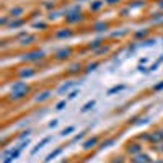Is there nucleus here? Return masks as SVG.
<instances>
[{"label": "nucleus", "mask_w": 163, "mask_h": 163, "mask_svg": "<svg viewBox=\"0 0 163 163\" xmlns=\"http://www.w3.org/2000/svg\"><path fill=\"white\" fill-rule=\"evenodd\" d=\"M28 91H30V86H28L26 83H23V82H18V83H15V85L11 86L10 98H11V100H20V98H25L26 95H28Z\"/></svg>", "instance_id": "obj_1"}, {"label": "nucleus", "mask_w": 163, "mask_h": 163, "mask_svg": "<svg viewBox=\"0 0 163 163\" xmlns=\"http://www.w3.org/2000/svg\"><path fill=\"white\" fill-rule=\"evenodd\" d=\"M20 153H21V149H20V147H15V149H11V150H8V152H5V153H3V163L15 161L20 157Z\"/></svg>", "instance_id": "obj_2"}, {"label": "nucleus", "mask_w": 163, "mask_h": 163, "mask_svg": "<svg viewBox=\"0 0 163 163\" xmlns=\"http://www.w3.org/2000/svg\"><path fill=\"white\" fill-rule=\"evenodd\" d=\"M42 57H44V52H42V51H36V52L26 54V55H25V61H28V62H34V61H39V59H42Z\"/></svg>", "instance_id": "obj_3"}, {"label": "nucleus", "mask_w": 163, "mask_h": 163, "mask_svg": "<svg viewBox=\"0 0 163 163\" xmlns=\"http://www.w3.org/2000/svg\"><path fill=\"white\" fill-rule=\"evenodd\" d=\"M51 139H52V137H46V139H42V140H41V142H38V145H36V147H34V149H33V150H31V155H34V153H38V150H41V149H42V147H44L46 144H49V142H51Z\"/></svg>", "instance_id": "obj_4"}, {"label": "nucleus", "mask_w": 163, "mask_h": 163, "mask_svg": "<svg viewBox=\"0 0 163 163\" xmlns=\"http://www.w3.org/2000/svg\"><path fill=\"white\" fill-rule=\"evenodd\" d=\"M98 142H100V139H98V137H93V139H90V140H86L85 144H83V149H85V150H90V149H93V147L96 145Z\"/></svg>", "instance_id": "obj_5"}, {"label": "nucleus", "mask_w": 163, "mask_h": 163, "mask_svg": "<svg viewBox=\"0 0 163 163\" xmlns=\"http://www.w3.org/2000/svg\"><path fill=\"white\" fill-rule=\"evenodd\" d=\"M75 85L74 82H69V83H64L62 86H59V90H57V93L59 95H64V93H67V91H69L70 88H72V86Z\"/></svg>", "instance_id": "obj_6"}, {"label": "nucleus", "mask_w": 163, "mask_h": 163, "mask_svg": "<svg viewBox=\"0 0 163 163\" xmlns=\"http://www.w3.org/2000/svg\"><path fill=\"white\" fill-rule=\"evenodd\" d=\"M134 163H150V158L144 153H139L136 158H134Z\"/></svg>", "instance_id": "obj_7"}, {"label": "nucleus", "mask_w": 163, "mask_h": 163, "mask_svg": "<svg viewBox=\"0 0 163 163\" xmlns=\"http://www.w3.org/2000/svg\"><path fill=\"white\" fill-rule=\"evenodd\" d=\"M49 98H51V91H42L41 95H38V96H36V103H42V101L49 100Z\"/></svg>", "instance_id": "obj_8"}, {"label": "nucleus", "mask_w": 163, "mask_h": 163, "mask_svg": "<svg viewBox=\"0 0 163 163\" xmlns=\"http://www.w3.org/2000/svg\"><path fill=\"white\" fill-rule=\"evenodd\" d=\"M124 88H126V85H116V86H113V88H109V90H108V93H106V95H108V96H111V95L118 93V91H122Z\"/></svg>", "instance_id": "obj_9"}, {"label": "nucleus", "mask_w": 163, "mask_h": 163, "mask_svg": "<svg viewBox=\"0 0 163 163\" xmlns=\"http://www.w3.org/2000/svg\"><path fill=\"white\" fill-rule=\"evenodd\" d=\"M103 5H105V2H101V0H96V2H93V5H90V10H93V11H98V10H100Z\"/></svg>", "instance_id": "obj_10"}, {"label": "nucleus", "mask_w": 163, "mask_h": 163, "mask_svg": "<svg viewBox=\"0 0 163 163\" xmlns=\"http://www.w3.org/2000/svg\"><path fill=\"white\" fill-rule=\"evenodd\" d=\"M62 153V149H57V150H54L52 153H49L47 155V158H46V161H52L55 157H57V155H61Z\"/></svg>", "instance_id": "obj_11"}, {"label": "nucleus", "mask_w": 163, "mask_h": 163, "mask_svg": "<svg viewBox=\"0 0 163 163\" xmlns=\"http://www.w3.org/2000/svg\"><path fill=\"white\" fill-rule=\"evenodd\" d=\"M69 55H70V49H62V51H59V52H57L59 59H67Z\"/></svg>", "instance_id": "obj_12"}, {"label": "nucleus", "mask_w": 163, "mask_h": 163, "mask_svg": "<svg viewBox=\"0 0 163 163\" xmlns=\"http://www.w3.org/2000/svg\"><path fill=\"white\" fill-rule=\"evenodd\" d=\"M69 36H72V31H70V30L59 31V33H57V38H69Z\"/></svg>", "instance_id": "obj_13"}, {"label": "nucleus", "mask_w": 163, "mask_h": 163, "mask_svg": "<svg viewBox=\"0 0 163 163\" xmlns=\"http://www.w3.org/2000/svg\"><path fill=\"white\" fill-rule=\"evenodd\" d=\"M93 106H95V101H88V103H86V105L82 108V113H86V111H90Z\"/></svg>", "instance_id": "obj_14"}, {"label": "nucleus", "mask_w": 163, "mask_h": 163, "mask_svg": "<svg viewBox=\"0 0 163 163\" xmlns=\"http://www.w3.org/2000/svg\"><path fill=\"white\" fill-rule=\"evenodd\" d=\"M95 30L96 31H105V30H108V25H106V23H98V25H95Z\"/></svg>", "instance_id": "obj_15"}, {"label": "nucleus", "mask_w": 163, "mask_h": 163, "mask_svg": "<svg viewBox=\"0 0 163 163\" xmlns=\"http://www.w3.org/2000/svg\"><path fill=\"white\" fill-rule=\"evenodd\" d=\"M33 41H34L33 36H28V38H25V39H21V46H28V44H31Z\"/></svg>", "instance_id": "obj_16"}, {"label": "nucleus", "mask_w": 163, "mask_h": 163, "mask_svg": "<svg viewBox=\"0 0 163 163\" xmlns=\"http://www.w3.org/2000/svg\"><path fill=\"white\" fill-rule=\"evenodd\" d=\"M74 130H75V127H74V126H70V127H67V129H64V130H62V132H61V136L65 137V136H69L70 132H74Z\"/></svg>", "instance_id": "obj_17"}, {"label": "nucleus", "mask_w": 163, "mask_h": 163, "mask_svg": "<svg viewBox=\"0 0 163 163\" xmlns=\"http://www.w3.org/2000/svg\"><path fill=\"white\" fill-rule=\"evenodd\" d=\"M21 13H23V8H13V10H11V17H13V18H18Z\"/></svg>", "instance_id": "obj_18"}, {"label": "nucleus", "mask_w": 163, "mask_h": 163, "mask_svg": "<svg viewBox=\"0 0 163 163\" xmlns=\"http://www.w3.org/2000/svg\"><path fill=\"white\" fill-rule=\"evenodd\" d=\"M21 77H33L34 75V70H21Z\"/></svg>", "instance_id": "obj_19"}, {"label": "nucleus", "mask_w": 163, "mask_h": 163, "mask_svg": "<svg viewBox=\"0 0 163 163\" xmlns=\"http://www.w3.org/2000/svg\"><path fill=\"white\" fill-rule=\"evenodd\" d=\"M163 139V132H155L152 136V140H161Z\"/></svg>", "instance_id": "obj_20"}, {"label": "nucleus", "mask_w": 163, "mask_h": 163, "mask_svg": "<svg viewBox=\"0 0 163 163\" xmlns=\"http://www.w3.org/2000/svg\"><path fill=\"white\" fill-rule=\"evenodd\" d=\"M67 106V101H61V103H57V106H55V109L57 111H62L64 108Z\"/></svg>", "instance_id": "obj_21"}, {"label": "nucleus", "mask_w": 163, "mask_h": 163, "mask_svg": "<svg viewBox=\"0 0 163 163\" xmlns=\"http://www.w3.org/2000/svg\"><path fill=\"white\" fill-rule=\"evenodd\" d=\"M127 150H129V152H140V147H139V145H129V149H127Z\"/></svg>", "instance_id": "obj_22"}, {"label": "nucleus", "mask_w": 163, "mask_h": 163, "mask_svg": "<svg viewBox=\"0 0 163 163\" xmlns=\"http://www.w3.org/2000/svg\"><path fill=\"white\" fill-rule=\"evenodd\" d=\"M161 61H163V55H161V57H160V61H158V62H155V64H153V65H152V69H150V70H157V69H158V67H160V64H161Z\"/></svg>", "instance_id": "obj_23"}, {"label": "nucleus", "mask_w": 163, "mask_h": 163, "mask_svg": "<svg viewBox=\"0 0 163 163\" xmlns=\"http://www.w3.org/2000/svg\"><path fill=\"white\" fill-rule=\"evenodd\" d=\"M77 95H78V91H77V90H74V91H70V93H69V100H74V98H75V96H77Z\"/></svg>", "instance_id": "obj_24"}, {"label": "nucleus", "mask_w": 163, "mask_h": 163, "mask_svg": "<svg viewBox=\"0 0 163 163\" xmlns=\"http://www.w3.org/2000/svg\"><path fill=\"white\" fill-rule=\"evenodd\" d=\"M96 67H98V64H96V62H95V64H90V65H88V72H91V70H95Z\"/></svg>", "instance_id": "obj_25"}, {"label": "nucleus", "mask_w": 163, "mask_h": 163, "mask_svg": "<svg viewBox=\"0 0 163 163\" xmlns=\"http://www.w3.org/2000/svg\"><path fill=\"white\" fill-rule=\"evenodd\" d=\"M113 142H114V140H108V142H105V144L101 145V149H106V147H108V145H111Z\"/></svg>", "instance_id": "obj_26"}, {"label": "nucleus", "mask_w": 163, "mask_h": 163, "mask_svg": "<svg viewBox=\"0 0 163 163\" xmlns=\"http://www.w3.org/2000/svg\"><path fill=\"white\" fill-rule=\"evenodd\" d=\"M57 124H59V121H57V119H54L52 122H49V127H55Z\"/></svg>", "instance_id": "obj_27"}, {"label": "nucleus", "mask_w": 163, "mask_h": 163, "mask_svg": "<svg viewBox=\"0 0 163 163\" xmlns=\"http://www.w3.org/2000/svg\"><path fill=\"white\" fill-rule=\"evenodd\" d=\"M160 90H163V82L160 85H155V91H160Z\"/></svg>", "instance_id": "obj_28"}, {"label": "nucleus", "mask_w": 163, "mask_h": 163, "mask_svg": "<svg viewBox=\"0 0 163 163\" xmlns=\"http://www.w3.org/2000/svg\"><path fill=\"white\" fill-rule=\"evenodd\" d=\"M83 136H85V132H82V134H78V136H77V137H75V139H74V140H75V142H77V140H80V139H82Z\"/></svg>", "instance_id": "obj_29"}, {"label": "nucleus", "mask_w": 163, "mask_h": 163, "mask_svg": "<svg viewBox=\"0 0 163 163\" xmlns=\"http://www.w3.org/2000/svg\"><path fill=\"white\" fill-rule=\"evenodd\" d=\"M101 44V41H95V44H90V47H96V46H100Z\"/></svg>", "instance_id": "obj_30"}, {"label": "nucleus", "mask_w": 163, "mask_h": 163, "mask_svg": "<svg viewBox=\"0 0 163 163\" xmlns=\"http://www.w3.org/2000/svg\"><path fill=\"white\" fill-rule=\"evenodd\" d=\"M119 0H106V3H109V5H113V3H118Z\"/></svg>", "instance_id": "obj_31"}, {"label": "nucleus", "mask_w": 163, "mask_h": 163, "mask_svg": "<svg viewBox=\"0 0 163 163\" xmlns=\"http://www.w3.org/2000/svg\"><path fill=\"white\" fill-rule=\"evenodd\" d=\"M160 8H163V0H161V2H160Z\"/></svg>", "instance_id": "obj_32"}, {"label": "nucleus", "mask_w": 163, "mask_h": 163, "mask_svg": "<svg viewBox=\"0 0 163 163\" xmlns=\"http://www.w3.org/2000/svg\"><path fill=\"white\" fill-rule=\"evenodd\" d=\"M78 2H83V0H78Z\"/></svg>", "instance_id": "obj_33"}]
</instances>
